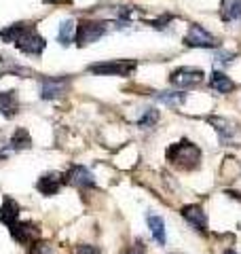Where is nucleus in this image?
Returning <instances> with one entry per match:
<instances>
[{
	"instance_id": "1",
	"label": "nucleus",
	"mask_w": 241,
	"mask_h": 254,
	"mask_svg": "<svg viewBox=\"0 0 241 254\" xmlns=\"http://www.w3.org/2000/svg\"><path fill=\"white\" fill-rule=\"evenodd\" d=\"M0 36H2L6 43H15V47L26 55H40L47 47V41L40 34H36V30L32 28L30 23H15V26H9L0 32Z\"/></svg>"
},
{
	"instance_id": "2",
	"label": "nucleus",
	"mask_w": 241,
	"mask_h": 254,
	"mask_svg": "<svg viewBox=\"0 0 241 254\" xmlns=\"http://www.w3.org/2000/svg\"><path fill=\"white\" fill-rule=\"evenodd\" d=\"M167 159L182 170H192V168L199 165L201 150H199V146L192 144V142L182 140V142H178V144L170 146V150H167Z\"/></svg>"
},
{
	"instance_id": "3",
	"label": "nucleus",
	"mask_w": 241,
	"mask_h": 254,
	"mask_svg": "<svg viewBox=\"0 0 241 254\" xmlns=\"http://www.w3.org/2000/svg\"><path fill=\"white\" fill-rule=\"evenodd\" d=\"M210 125L216 129L224 146H241V125L227 117H210Z\"/></svg>"
},
{
	"instance_id": "4",
	"label": "nucleus",
	"mask_w": 241,
	"mask_h": 254,
	"mask_svg": "<svg viewBox=\"0 0 241 254\" xmlns=\"http://www.w3.org/2000/svg\"><path fill=\"white\" fill-rule=\"evenodd\" d=\"M106 30H108V26L104 21H89V19H85V21H80L76 26L74 38H72V41L76 43V47H87V45H91L95 41H100V38L106 34Z\"/></svg>"
},
{
	"instance_id": "5",
	"label": "nucleus",
	"mask_w": 241,
	"mask_h": 254,
	"mask_svg": "<svg viewBox=\"0 0 241 254\" xmlns=\"http://www.w3.org/2000/svg\"><path fill=\"white\" fill-rule=\"evenodd\" d=\"M91 74H102V76H127L135 70L133 60H112V62H100L91 64L89 68Z\"/></svg>"
},
{
	"instance_id": "6",
	"label": "nucleus",
	"mask_w": 241,
	"mask_h": 254,
	"mask_svg": "<svg viewBox=\"0 0 241 254\" xmlns=\"http://www.w3.org/2000/svg\"><path fill=\"white\" fill-rule=\"evenodd\" d=\"M184 45L186 47H197V49H212V47H218V38L214 34H210L203 26L199 23H192L188 28L186 36H184Z\"/></svg>"
},
{
	"instance_id": "7",
	"label": "nucleus",
	"mask_w": 241,
	"mask_h": 254,
	"mask_svg": "<svg viewBox=\"0 0 241 254\" xmlns=\"http://www.w3.org/2000/svg\"><path fill=\"white\" fill-rule=\"evenodd\" d=\"M170 81L174 87H195L203 81V70L201 68H190V66H184L174 70Z\"/></svg>"
},
{
	"instance_id": "8",
	"label": "nucleus",
	"mask_w": 241,
	"mask_h": 254,
	"mask_svg": "<svg viewBox=\"0 0 241 254\" xmlns=\"http://www.w3.org/2000/svg\"><path fill=\"white\" fill-rule=\"evenodd\" d=\"M9 231H11L13 240L17 244H34V242H38V235H40L38 227L34 225V222H23V220L13 222V225L9 227Z\"/></svg>"
},
{
	"instance_id": "9",
	"label": "nucleus",
	"mask_w": 241,
	"mask_h": 254,
	"mask_svg": "<svg viewBox=\"0 0 241 254\" xmlns=\"http://www.w3.org/2000/svg\"><path fill=\"white\" fill-rule=\"evenodd\" d=\"M63 180H66L68 185H72V187H78V189H91V187H95L93 174L87 168H83V165H74V168H70L68 174L63 176Z\"/></svg>"
},
{
	"instance_id": "10",
	"label": "nucleus",
	"mask_w": 241,
	"mask_h": 254,
	"mask_svg": "<svg viewBox=\"0 0 241 254\" xmlns=\"http://www.w3.org/2000/svg\"><path fill=\"white\" fill-rule=\"evenodd\" d=\"M66 85H68V78H53V76H47L40 81V98L43 100H53L58 98V95H61L63 91H66Z\"/></svg>"
},
{
	"instance_id": "11",
	"label": "nucleus",
	"mask_w": 241,
	"mask_h": 254,
	"mask_svg": "<svg viewBox=\"0 0 241 254\" xmlns=\"http://www.w3.org/2000/svg\"><path fill=\"white\" fill-rule=\"evenodd\" d=\"M180 214L190 227L197 229V231H201V233L207 231V216H205V212L201 210V205H184Z\"/></svg>"
},
{
	"instance_id": "12",
	"label": "nucleus",
	"mask_w": 241,
	"mask_h": 254,
	"mask_svg": "<svg viewBox=\"0 0 241 254\" xmlns=\"http://www.w3.org/2000/svg\"><path fill=\"white\" fill-rule=\"evenodd\" d=\"M61 182H63L61 174H47V176H40V180L36 182V189H38L43 195L51 197V195H55V193L60 190Z\"/></svg>"
},
{
	"instance_id": "13",
	"label": "nucleus",
	"mask_w": 241,
	"mask_h": 254,
	"mask_svg": "<svg viewBox=\"0 0 241 254\" xmlns=\"http://www.w3.org/2000/svg\"><path fill=\"white\" fill-rule=\"evenodd\" d=\"M19 218V205L15 199H11V197H4L2 205H0V222L6 227H11L13 222H17Z\"/></svg>"
},
{
	"instance_id": "14",
	"label": "nucleus",
	"mask_w": 241,
	"mask_h": 254,
	"mask_svg": "<svg viewBox=\"0 0 241 254\" xmlns=\"http://www.w3.org/2000/svg\"><path fill=\"white\" fill-rule=\"evenodd\" d=\"M17 108H19L17 93H15V91H0V115L15 117Z\"/></svg>"
},
{
	"instance_id": "15",
	"label": "nucleus",
	"mask_w": 241,
	"mask_h": 254,
	"mask_svg": "<svg viewBox=\"0 0 241 254\" xmlns=\"http://www.w3.org/2000/svg\"><path fill=\"white\" fill-rule=\"evenodd\" d=\"M148 229L152 233V240H155L159 246H165V240H167V235H165V220L161 216H157V214H150V216H148Z\"/></svg>"
},
{
	"instance_id": "16",
	"label": "nucleus",
	"mask_w": 241,
	"mask_h": 254,
	"mask_svg": "<svg viewBox=\"0 0 241 254\" xmlns=\"http://www.w3.org/2000/svg\"><path fill=\"white\" fill-rule=\"evenodd\" d=\"M210 87L218 93H229V91H233L235 85H233V81L224 72H218V70H216V72H212V76H210Z\"/></svg>"
},
{
	"instance_id": "17",
	"label": "nucleus",
	"mask_w": 241,
	"mask_h": 254,
	"mask_svg": "<svg viewBox=\"0 0 241 254\" xmlns=\"http://www.w3.org/2000/svg\"><path fill=\"white\" fill-rule=\"evenodd\" d=\"M74 30H76V23L72 21V19H66L60 26V30H58V41H60L61 47H68L72 43V38H74Z\"/></svg>"
},
{
	"instance_id": "18",
	"label": "nucleus",
	"mask_w": 241,
	"mask_h": 254,
	"mask_svg": "<svg viewBox=\"0 0 241 254\" xmlns=\"http://www.w3.org/2000/svg\"><path fill=\"white\" fill-rule=\"evenodd\" d=\"M32 140H30V133L19 127V129H15V133L11 136V148L13 150H23V148H30Z\"/></svg>"
},
{
	"instance_id": "19",
	"label": "nucleus",
	"mask_w": 241,
	"mask_h": 254,
	"mask_svg": "<svg viewBox=\"0 0 241 254\" xmlns=\"http://www.w3.org/2000/svg\"><path fill=\"white\" fill-rule=\"evenodd\" d=\"M222 17L227 21L241 19V0H227L222 6Z\"/></svg>"
},
{
	"instance_id": "20",
	"label": "nucleus",
	"mask_w": 241,
	"mask_h": 254,
	"mask_svg": "<svg viewBox=\"0 0 241 254\" xmlns=\"http://www.w3.org/2000/svg\"><path fill=\"white\" fill-rule=\"evenodd\" d=\"M159 102H163V104H170V106H180L184 102V93L180 91H161L157 95Z\"/></svg>"
},
{
	"instance_id": "21",
	"label": "nucleus",
	"mask_w": 241,
	"mask_h": 254,
	"mask_svg": "<svg viewBox=\"0 0 241 254\" xmlns=\"http://www.w3.org/2000/svg\"><path fill=\"white\" fill-rule=\"evenodd\" d=\"M159 121V110L155 108H148V110H144V115L140 117V121H138V127H152V125H157Z\"/></svg>"
},
{
	"instance_id": "22",
	"label": "nucleus",
	"mask_w": 241,
	"mask_h": 254,
	"mask_svg": "<svg viewBox=\"0 0 241 254\" xmlns=\"http://www.w3.org/2000/svg\"><path fill=\"white\" fill-rule=\"evenodd\" d=\"M28 254H51V246L45 242H34V244H30Z\"/></svg>"
},
{
	"instance_id": "23",
	"label": "nucleus",
	"mask_w": 241,
	"mask_h": 254,
	"mask_svg": "<svg viewBox=\"0 0 241 254\" xmlns=\"http://www.w3.org/2000/svg\"><path fill=\"white\" fill-rule=\"evenodd\" d=\"M74 254H100V248H95V246H76L74 248Z\"/></svg>"
},
{
	"instance_id": "24",
	"label": "nucleus",
	"mask_w": 241,
	"mask_h": 254,
	"mask_svg": "<svg viewBox=\"0 0 241 254\" xmlns=\"http://www.w3.org/2000/svg\"><path fill=\"white\" fill-rule=\"evenodd\" d=\"M231 58H233L231 53H218V55H216V62H218V64H229Z\"/></svg>"
},
{
	"instance_id": "25",
	"label": "nucleus",
	"mask_w": 241,
	"mask_h": 254,
	"mask_svg": "<svg viewBox=\"0 0 241 254\" xmlns=\"http://www.w3.org/2000/svg\"><path fill=\"white\" fill-rule=\"evenodd\" d=\"M45 2H49V4H55V2H61V0H45Z\"/></svg>"
},
{
	"instance_id": "26",
	"label": "nucleus",
	"mask_w": 241,
	"mask_h": 254,
	"mask_svg": "<svg viewBox=\"0 0 241 254\" xmlns=\"http://www.w3.org/2000/svg\"><path fill=\"white\" fill-rule=\"evenodd\" d=\"M222 254H237V252H235V250H224Z\"/></svg>"
}]
</instances>
